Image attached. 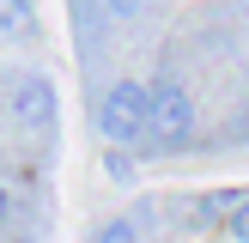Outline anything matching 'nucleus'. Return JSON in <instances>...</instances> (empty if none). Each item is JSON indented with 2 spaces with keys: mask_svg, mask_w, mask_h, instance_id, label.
I'll list each match as a JSON object with an SVG mask.
<instances>
[{
  "mask_svg": "<svg viewBox=\"0 0 249 243\" xmlns=\"http://www.w3.org/2000/svg\"><path fill=\"white\" fill-rule=\"evenodd\" d=\"M189 134H195V97H189V85L152 79L146 85V128H140V140L152 146V152H177V146H189Z\"/></svg>",
  "mask_w": 249,
  "mask_h": 243,
  "instance_id": "f257e3e1",
  "label": "nucleus"
},
{
  "mask_svg": "<svg viewBox=\"0 0 249 243\" xmlns=\"http://www.w3.org/2000/svg\"><path fill=\"white\" fill-rule=\"evenodd\" d=\"M225 237H231V243H249V194H243V201H231V213H225Z\"/></svg>",
  "mask_w": 249,
  "mask_h": 243,
  "instance_id": "39448f33",
  "label": "nucleus"
},
{
  "mask_svg": "<svg viewBox=\"0 0 249 243\" xmlns=\"http://www.w3.org/2000/svg\"><path fill=\"white\" fill-rule=\"evenodd\" d=\"M97 128H104L109 146H140V128H146V85H140V79L104 85V97H97Z\"/></svg>",
  "mask_w": 249,
  "mask_h": 243,
  "instance_id": "f03ea898",
  "label": "nucleus"
},
{
  "mask_svg": "<svg viewBox=\"0 0 249 243\" xmlns=\"http://www.w3.org/2000/svg\"><path fill=\"white\" fill-rule=\"evenodd\" d=\"M0 225H6V189H0Z\"/></svg>",
  "mask_w": 249,
  "mask_h": 243,
  "instance_id": "0eeeda50",
  "label": "nucleus"
},
{
  "mask_svg": "<svg viewBox=\"0 0 249 243\" xmlns=\"http://www.w3.org/2000/svg\"><path fill=\"white\" fill-rule=\"evenodd\" d=\"M12 116H18V128L31 134V140H55V85L43 79V73H24V79H12Z\"/></svg>",
  "mask_w": 249,
  "mask_h": 243,
  "instance_id": "7ed1b4c3",
  "label": "nucleus"
},
{
  "mask_svg": "<svg viewBox=\"0 0 249 243\" xmlns=\"http://www.w3.org/2000/svg\"><path fill=\"white\" fill-rule=\"evenodd\" d=\"M91 243H146V207H134V213H116V219H104V225L91 231Z\"/></svg>",
  "mask_w": 249,
  "mask_h": 243,
  "instance_id": "20e7f679",
  "label": "nucleus"
},
{
  "mask_svg": "<svg viewBox=\"0 0 249 243\" xmlns=\"http://www.w3.org/2000/svg\"><path fill=\"white\" fill-rule=\"evenodd\" d=\"M31 18H36L31 6H0V31H24Z\"/></svg>",
  "mask_w": 249,
  "mask_h": 243,
  "instance_id": "423d86ee",
  "label": "nucleus"
}]
</instances>
